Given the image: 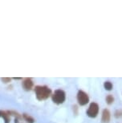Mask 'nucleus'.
I'll return each mask as SVG.
<instances>
[{"label": "nucleus", "instance_id": "nucleus-1", "mask_svg": "<svg viewBox=\"0 0 122 123\" xmlns=\"http://www.w3.org/2000/svg\"><path fill=\"white\" fill-rule=\"evenodd\" d=\"M35 91L36 97L37 99L40 101H43V100L47 99L51 95V89L47 86H37L35 89Z\"/></svg>", "mask_w": 122, "mask_h": 123}, {"label": "nucleus", "instance_id": "nucleus-5", "mask_svg": "<svg viewBox=\"0 0 122 123\" xmlns=\"http://www.w3.org/2000/svg\"><path fill=\"white\" fill-rule=\"evenodd\" d=\"M101 121H102V123H109V121H110V113H109V110L105 109V110H103Z\"/></svg>", "mask_w": 122, "mask_h": 123}, {"label": "nucleus", "instance_id": "nucleus-11", "mask_svg": "<svg viewBox=\"0 0 122 123\" xmlns=\"http://www.w3.org/2000/svg\"><path fill=\"white\" fill-rule=\"evenodd\" d=\"M3 81H6V82H7V81H10L11 80V79H9V78H4V79H3Z\"/></svg>", "mask_w": 122, "mask_h": 123}, {"label": "nucleus", "instance_id": "nucleus-4", "mask_svg": "<svg viewBox=\"0 0 122 123\" xmlns=\"http://www.w3.org/2000/svg\"><path fill=\"white\" fill-rule=\"evenodd\" d=\"M98 112H99V105L96 103H95V102H93L89 105L88 110L87 111V114L90 117H96L98 114Z\"/></svg>", "mask_w": 122, "mask_h": 123}, {"label": "nucleus", "instance_id": "nucleus-10", "mask_svg": "<svg viewBox=\"0 0 122 123\" xmlns=\"http://www.w3.org/2000/svg\"><path fill=\"white\" fill-rule=\"evenodd\" d=\"M24 117L26 118V119H27V121H28V122H31V123H33V122H34V119H33V118H31V117H28L27 115L25 114V115H24Z\"/></svg>", "mask_w": 122, "mask_h": 123}, {"label": "nucleus", "instance_id": "nucleus-3", "mask_svg": "<svg viewBox=\"0 0 122 123\" xmlns=\"http://www.w3.org/2000/svg\"><path fill=\"white\" fill-rule=\"evenodd\" d=\"M77 101L80 105H85L88 103L89 97L88 95L84 91H79L77 93Z\"/></svg>", "mask_w": 122, "mask_h": 123}, {"label": "nucleus", "instance_id": "nucleus-7", "mask_svg": "<svg viewBox=\"0 0 122 123\" xmlns=\"http://www.w3.org/2000/svg\"><path fill=\"white\" fill-rule=\"evenodd\" d=\"M104 87L105 89L107 90V91H110L112 89V84L110 81H105V84H104Z\"/></svg>", "mask_w": 122, "mask_h": 123}, {"label": "nucleus", "instance_id": "nucleus-8", "mask_svg": "<svg viewBox=\"0 0 122 123\" xmlns=\"http://www.w3.org/2000/svg\"><path fill=\"white\" fill-rule=\"evenodd\" d=\"M113 101H114V97H112V95H111V94L108 95V96L106 97V102H107V104H109V105H111V104L113 103Z\"/></svg>", "mask_w": 122, "mask_h": 123}, {"label": "nucleus", "instance_id": "nucleus-6", "mask_svg": "<svg viewBox=\"0 0 122 123\" xmlns=\"http://www.w3.org/2000/svg\"><path fill=\"white\" fill-rule=\"evenodd\" d=\"M23 88L26 90H30L32 87H33V82H32V80H31V79L27 78L23 81Z\"/></svg>", "mask_w": 122, "mask_h": 123}, {"label": "nucleus", "instance_id": "nucleus-2", "mask_svg": "<svg viewBox=\"0 0 122 123\" xmlns=\"http://www.w3.org/2000/svg\"><path fill=\"white\" fill-rule=\"evenodd\" d=\"M66 96H65V92L63 90L58 89L54 92V94L52 95V101L57 105L64 103V101H65Z\"/></svg>", "mask_w": 122, "mask_h": 123}, {"label": "nucleus", "instance_id": "nucleus-9", "mask_svg": "<svg viewBox=\"0 0 122 123\" xmlns=\"http://www.w3.org/2000/svg\"><path fill=\"white\" fill-rule=\"evenodd\" d=\"M0 117H3L4 119H5L6 123H9V118H8V114H6L5 112H3V111H0Z\"/></svg>", "mask_w": 122, "mask_h": 123}]
</instances>
